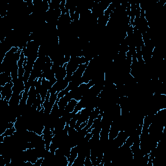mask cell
I'll return each instance as SVG.
<instances>
[{"label": "cell", "mask_w": 166, "mask_h": 166, "mask_svg": "<svg viewBox=\"0 0 166 166\" xmlns=\"http://www.w3.org/2000/svg\"><path fill=\"white\" fill-rule=\"evenodd\" d=\"M78 102L77 100H75V99H71V101L68 102L67 106L66 107L64 112L66 113H72L74 111L75 108L76 107V105L78 103Z\"/></svg>", "instance_id": "6da1fadb"}, {"label": "cell", "mask_w": 166, "mask_h": 166, "mask_svg": "<svg viewBox=\"0 0 166 166\" xmlns=\"http://www.w3.org/2000/svg\"><path fill=\"white\" fill-rule=\"evenodd\" d=\"M16 131V129L15 126H14V127H12V128H7L5 130L4 133L1 134V136L3 137L10 136L13 135Z\"/></svg>", "instance_id": "7a4b0ae2"}]
</instances>
